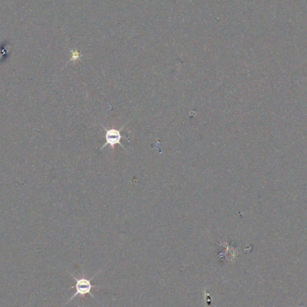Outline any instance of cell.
Instances as JSON below:
<instances>
[{
    "label": "cell",
    "mask_w": 307,
    "mask_h": 307,
    "mask_svg": "<svg viewBox=\"0 0 307 307\" xmlns=\"http://www.w3.org/2000/svg\"><path fill=\"white\" fill-rule=\"evenodd\" d=\"M71 276H72L73 279H75V281H76L75 287H72V288H75V289H76V292H75V294L69 299L68 303L75 298L77 295H80L82 298L85 299V295H91L93 296V298H95V296L92 294V289L100 287H97V286L93 285V284H92V279H94V277L96 276V274L93 275V277L90 279L85 278V273H83V274L81 275L80 278H76L73 274H71Z\"/></svg>",
    "instance_id": "6da1fadb"
},
{
    "label": "cell",
    "mask_w": 307,
    "mask_h": 307,
    "mask_svg": "<svg viewBox=\"0 0 307 307\" xmlns=\"http://www.w3.org/2000/svg\"><path fill=\"white\" fill-rule=\"evenodd\" d=\"M123 129V127L121 129H105V143L101 147V150L105 148L107 145H110L112 148H114L115 145H120L123 149H125V146H123V145L121 144V129Z\"/></svg>",
    "instance_id": "7a4b0ae2"
}]
</instances>
